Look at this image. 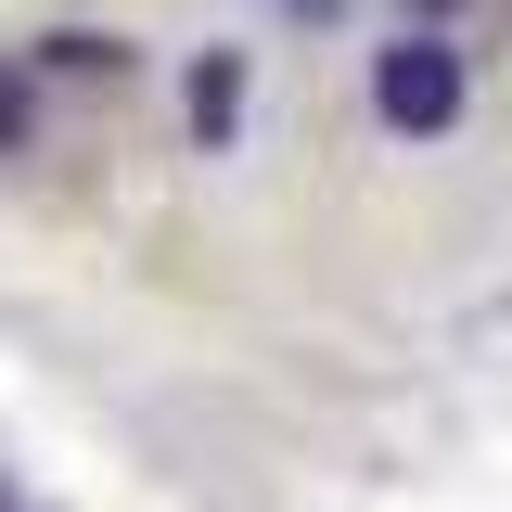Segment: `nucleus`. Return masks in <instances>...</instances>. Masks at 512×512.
Returning <instances> with one entry per match:
<instances>
[{
    "mask_svg": "<svg viewBox=\"0 0 512 512\" xmlns=\"http://www.w3.org/2000/svg\"><path fill=\"white\" fill-rule=\"evenodd\" d=\"M461 103H474V64H461L448 26H397V39L372 52V116L397 128V141H448Z\"/></svg>",
    "mask_w": 512,
    "mask_h": 512,
    "instance_id": "f257e3e1",
    "label": "nucleus"
},
{
    "mask_svg": "<svg viewBox=\"0 0 512 512\" xmlns=\"http://www.w3.org/2000/svg\"><path fill=\"white\" fill-rule=\"evenodd\" d=\"M244 103H256V64L231 52V39H218V52H192V77H180V128H192V154H231Z\"/></svg>",
    "mask_w": 512,
    "mask_h": 512,
    "instance_id": "f03ea898",
    "label": "nucleus"
},
{
    "mask_svg": "<svg viewBox=\"0 0 512 512\" xmlns=\"http://www.w3.org/2000/svg\"><path fill=\"white\" fill-rule=\"evenodd\" d=\"M39 64H52V77H128V39H116V26H52Z\"/></svg>",
    "mask_w": 512,
    "mask_h": 512,
    "instance_id": "7ed1b4c3",
    "label": "nucleus"
},
{
    "mask_svg": "<svg viewBox=\"0 0 512 512\" xmlns=\"http://www.w3.org/2000/svg\"><path fill=\"white\" fill-rule=\"evenodd\" d=\"M0 154H26V77H0Z\"/></svg>",
    "mask_w": 512,
    "mask_h": 512,
    "instance_id": "20e7f679",
    "label": "nucleus"
},
{
    "mask_svg": "<svg viewBox=\"0 0 512 512\" xmlns=\"http://www.w3.org/2000/svg\"><path fill=\"white\" fill-rule=\"evenodd\" d=\"M282 13H333V0H282Z\"/></svg>",
    "mask_w": 512,
    "mask_h": 512,
    "instance_id": "39448f33",
    "label": "nucleus"
}]
</instances>
